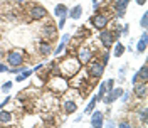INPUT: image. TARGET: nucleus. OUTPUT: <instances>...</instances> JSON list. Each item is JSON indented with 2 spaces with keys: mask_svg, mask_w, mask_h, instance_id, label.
Segmentation results:
<instances>
[{
  "mask_svg": "<svg viewBox=\"0 0 148 128\" xmlns=\"http://www.w3.org/2000/svg\"><path fill=\"white\" fill-rule=\"evenodd\" d=\"M79 69H81V63L77 61V59H74V57H67L64 59L61 66H59V73H62L64 76H76V74L79 73Z\"/></svg>",
  "mask_w": 148,
  "mask_h": 128,
  "instance_id": "1",
  "label": "nucleus"
},
{
  "mask_svg": "<svg viewBox=\"0 0 148 128\" xmlns=\"http://www.w3.org/2000/svg\"><path fill=\"white\" fill-rule=\"evenodd\" d=\"M25 63V56H24V51L20 49H14L7 54V64L10 67H15V66H22Z\"/></svg>",
  "mask_w": 148,
  "mask_h": 128,
  "instance_id": "2",
  "label": "nucleus"
},
{
  "mask_svg": "<svg viewBox=\"0 0 148 128\" xmlns=\"http://www.w3.org/2000/svg\"><path fill=\"white\" fill-rule=\"evenodd\" d=\"M104 64L101 61H98V59H91L89 63H88V73L91 78H101L103 73H104Z\"/></svg>",
  "mask_w": 148,
  "mask_h": 128,
  "instance_id": "3",
  "label": "nucleus"
},
{
  "mask_svg": "<svg viewBox=\"0 0 148 128\" xmlns=\"http://www.w3.org/2000/svg\"><path fill=\"white\" fill-rule=\"evenodd\" d=\"M99 42H101V46L106 49V51H110L113 44H114V37H113V32H111V29H101V32H99Z\"/></svg>",
  "mask_w": 148,
  "mask_h": 128,
  "instance_id": "4",
  "label": "nucleus"
},
{
  "mask_svg": "<svg viewBox=\"0 0 148 128\" xmlns=\"http://www.w3.org/2000/svg\"><path fill=\"white\" fill-rule=\"evenodd\" d=\"M108 22H110V17H108L106 14H99V12H96V14L91 17L92 27H96L98 30L106 29V27H108Z\"/></svg>",
  "mask_w": 148,
  "mask_h": 128,
  "instance_id": "5",
  "label": "nucleus"
},
{
  "mask_svg": "<svg viewBox=\"0 0 148 128\" xmlns=\"http://www.w3.org/2000/svg\"><path fill=\"white\" fill-rule=\"evenodd\" d=\"M29 15L32 20H42L47 17V9L44 5H32L29 9Z\"/></svg>",
  "mask_w": 148,
  "mask_h": 128,
  "instance_id": "6",
  "label": "nucleus"
},
{
  "mask_svg": "<svg viewBox=\"0 0 148 128\" xmlns=\"http://www.w3.org/2000/svg\"><path fill=\"white\" fill-rule=\"evenodd\" d=\"M76 59L81 64H88L92 59V51L88 46H81L77 49V57H76Z\"/></svg>",
  "mask_w": 148,
  "mask_h": 128,
  "instance_id": "7",
  "label": "nucleus"
},
{
  "mask_svg": "<svg viewBox=\"0 0 148 128\" xmlns=\"http://www.w3.org/2000/svg\"><path fill=\"white\" fill-rule=\"evenodd\" d=\"M131 0H114V3H113V9L116 12V17L121 19L125 14H126V9H128V3Z\"/></svg>",
  "mask_w": 148,
  "mask_h": 128,
  "instance_id": "8",
  "label": "nucleus"
},
{
  "mask_svg": "<svg viewBox=\"0 0 148 128\" xmlns=\"http://www.w3.org/2000/svg\"><path fill=\"white\" fill-rule=\"evenodd\" d=\"M147 91H148V84L147 81H143V83H135L133 84V93L136 94V98H140V100H145L147 98Z\"/></svg>",
  "mask_w": 148,
  "mask_h": 128,
  "instance_id": "9",
  "label": "nucleus"
},
{
  "mask_svg": "<svg viewBox=\"0 0 148 128\" xmlns=\"http://www.w3.org/2000/svg\"><path fill=\"white\" fill-rule=\"evenodd\" d=\"M103 125H104V116H103V111L92 110L91 111V127L101 128Z\"/></svg>",
  "mask_w": 148,
  "mask_h": 128,
  "instance_id": "10",
  "label": "nucleus"
},
{
  "mask_svg": "<svg viewBox=\"0 0 148 128\" xmlns=\"http://www.w3.org/2000/svg\"><path fill=\"white\" fill-rule=\"evenodd\" d=\"M40 34H42L44 39H52V37L57 36V27H56L54 24H46L40 29Z\"/></svg>",
  "mask_w": 148,
  "mask_h": 128,
  "instance_id": "11",
  "label": "nucleus"
},
{
  "mask_svg": "<svg viewBox=\"0 0 148 128\" xmlns=\"http://www.w3.org/2000/svg\"><path fill=\"white\" fill-rule=\"evenodd\" d=\"M71 37H73L71 34H64V36H62V39H61V42H59V46L56 47V51H52V52H54L56 56L62 54V52L66 51V47H67V44L71 42Z\"/></svg>",
  "mask_w": 148,
  "mask_h": 128,
  "instance_id": "12",
  "label": "nucleus"
},
{
  "mask_svg": "<svg viewBox=\"0 0 148 128\" xmlns=\"http://www.w3.org/2000/svg\"><path fill=\"white\" fill-rule=\"evenodd\" d=\"M37 51H39V54L40 56H51L54 49H52V44H51V42H47V41H40L39 46H37Z\"/></svg>",
  "mask_w": 148,
  "mask_h": 128,
  "instance_id": "13",
  "label": "nucleus"
},
{
  "mask_svg": "<svg viewBox=\"0 0 148 128\" xmlns=\"http://www.w3.org/2000/svg\"><path fill=\"white\" fill-rule=\"evenodd\" d=\"M62 108H64V113L71 115V113H76V110H77V103L69 98V100H64V103H62Z\"/></svg>",
  "mask_w": 148,
  "mask_h": 128,
  "instance_id": "14",
  "label": "nucleus"
},
{
  "mask_svg": "<svg viewBox=\"0 0 148 128\" xmlns=\"http://www.w3.org/2000/svg\"><path fill=\"white\" fill-rule=\"evenodd\" d=\"M147 29H143V32H141V37H140L138 44H136V52H145L147 51Z\"/></svg>",
  "mask_w": 148,
  "mask_h": 128,
  "instance_id": "15",
  "label": "nucleus"
},
{
  "mask_svg": "<svg viewBox=\"0 0 148 128\" xmlns=\"http://www.w3.org/2000/svg\"><path fill=\"white\" fill-rule=\"evenodd\" d=\"M67 15H69L71 19H74V20L81 19V15H83V5H74L73 9H69Z\"/></svg>",
  "mask_w": 148,
  "mask_h": 128,
  "instance_id": "16",
  "label": "nucleus"
},
{
  "mask_svg": "<svg viewBox=\"0 0 148 128\" xmlns=\"http://www.w3.org/2000/svg\"><path fill=\"white\" fill-rule=\"evenodd\" d=\"M67 12H69V7L64 5V3H57V5L54 7V15L57 19L62 17V15H67Z\"/></svg>",
  "mask_w": 148,
  "mask_h": 128,
  "instance_id": "17",
  "label": "nucleus"
},
{
  "mask_svg": "<svg viewBox=\"0 0 148 128\" xmlns=\"http://www.w3.org/2000/svg\"><path fill=\"white\" fill-rule=\"evenodd\" d=\"M113 47H114V49H113V56H114V57H121V56L126 52V47L123 46V42H114Z\"/></svg>",
  "mask_w": 148,
  "mask_h": 128,
  "instance_id": "18",
  "label": "nucleus"
},
{
  "mask_svg": "<svg viewBox=\"0 0 148 128\" xmlns=\"http://www.w3.org/2000/svg\"><path fill=\"white\" fill-rule=\"evenodd\" d=\"M98 101H101V98H99L98 94H94V96L91 98V101L86 105V108H84V113H91V111L96 108V103H98Z\"/></svg>",
  "mask_w": 148,
  "mask_h": 128,
  "instance_id": "19",
  "label": "nucleus"
},
{
  "mask_svg": "<svg viewBox=\"0 0 148 128\" xmlns=\"http://www.w3.org/2000/svg\"><path fill=\"white\" fill-rule=\"evenodd\" d=\"M12 121V113L7 110H0V123H10Z\"/></svg>",
  "mask_w": 148,
  "mask_h": 128,
  "instance_id": "20",
  "label": "nucleus"
},
{
  "mask_svg": "<svg viewBox=\"0 0 148 128\" xmlns=\"http://www.w3.org/2000/svg\"><path fill=\"white\" fill-rule=\"evenodd\" d=\"M34 74V69H24L22 71V74H17V78H15V81H24V79H27L29 76H32Z\"/></svg>",
  "mask_w": 148,
  "mask_h": 128,
  "instance_id": "21",
  "label": "nucleus"
},
{
  "mask_svg": "<svg viewBox=\"0 0 148 128\" xmlns=\"http://www.w3.org/2000/svg\"><path fill=\"white\" fill-rule=\"evenodd\" d=\"M138 79H141V81H148V74H147V63L143 64L141 67H140V71L138 73Z\"/></svg>",
  "mask_w": 148,
  "mask_h": 128,
  "instance_id": "22",
  "label": "nucleus"
},
{
  "mask_svg": "<svg viewBox=\"0 0 148 128\" xmlns=\"http://www.w3.org/2000/svg\"><path fill=\"white\" fill-rule=\"evenodd\" d=\"M136 113H138V118H140V121H141V123H143V125H147V108H141V110H138L136 111Z\"/></svg>",
  "mask_w": 148,
  "mask_h": 128,
  "instance_id": "23",
  "label": "nucleus"
},
{
  "mask_svg": "<svg viewBox=\"0 0 148 128\" xmlns=\"http://www.w3.org/2000/svg\"><path fill=\"white\" fill-rule=\"evenodd\" d=\"M24 69H27V67H25V66L22 64V66H15V67H12V69L9 67V73H12V74H18V73H22Z\"/></svg>",
  "mask_w": 148,
  "mask_h": 128,
  "instance_id": "24",
  "label": "nucleus"
},
{
  "mask_svg": "<svg viewBox=\"0 0 148 128\" xmlns=\"http://www.w3.org/2000/svg\"><path fill=\"white\" fill-rule=\"evenodd\" d=\"M12 86H14L12 81H5L3 84H2V93H9L10 89H12Z\"/></svg>",
  "mask_w": 148,
  "mask_h": 128,
  "instance_id": "25",
  "label": "nucleus"
},
{
  "mask_svg": "<svg viewBox=\"0 0 148 128\" xmlns=\"http://www.w3.org/2000/svg\"><path fill=\"white\" fill-rule=\"evenodd\" d=\"M99 61H101V63L104 64V66L110 63V52H108L106 49H104V52H103V56H101V59H99Z\"/></svg>",
  "mask_w": 148,
  "mask_h": 128,
  "instance_id": "26",
  "label": "nucleus"
},
{
  "mask_svg": "<svg viewBox=\"0 0 148 128\" xmlns=\"http://www.w3.org/2000/svg\"><path fill=\"white\" fill-rule=\"evenodd\" d=\"M140 25H141L143 29H147V27H148V15H147V14H143V15H141V20H140Z\"/></svg>",
  "mask_w": 148,
  "mask_h": 128,
  "instance_id": "27",
  "label": "nucleus"
},
{
  "mask_svg": "<svg viewBox=\"0 0 148 128\" xmlns=\"http://www.w3.org/2000/svg\"><path fill=\"white\" fill-rule=\"evenodd\" d=\"M104 93H106V83H101V84H99V89H98V96L103 98V96H104Z\"/></svg>",
  "mask_w": 148,
  "mask_h": 128,
  "instance_id": "28",
  "label": "nucleus"
},
{
  "mask_svg": "<svg viewBox=\"0 0 148 128\" xmlns=\"http://www.w3.org/2000/svg\"><path fill=\"white\" fill-rule=\"evenodd\" d=\"M126 69H128V66H123V67H120V71H118V74H120V79H121V81L125 79V74H126Z\"/></svg>",
  "mask_w": 148,
  "mask_h": 128,
  "instance_id": "29",
  "label": "nucleus"
},
{
  "mask_svg": "<svg viewBox=\"0 0 148 128\" xmlns=\"http://www.w3.org/2000/svg\"><path fill=\"white\" fill-rule=\"evenodd\" d=\"M104 83H106V91H111L114 88V79H108V81H104Z\"/></svg>",
  "mask_w": 148,
  "mask_h": 128,
  "instance_id": "30",
  "label": "nucleus"
},
{
  "mask_svg": "<svg viewBox=\"0 0 148 128\" xmlns=\"http://www.w3.org/2000/svg\"><path fill=\"white\" fill-rule=\"evenodd\" d=\"M66 19H67V15H62V17H59V25H57V29H62L66 25Z\"/></svg>",
  "mask_w": 148,
  "mask_h": 128,
  "instance_id": "31",
  "label": "nucleus"
},
{
  "mask_svg": "<svg viewBox=\"0 0 148 128\" xmlns=\"http://www.w3.org/2000/svg\"><path fill=\"white\" fill-rule=\"evenodd\" d=\"M120 98H121V101H123V103H128V101H130V93L128 91H123V94H121Z\"/></svg>",
  "mask_w": 148,
  "mask_h": 128,
  "instance_id": "32",
  "label": "nucleus"
},
{
  "mask_svg": "<svg viewBox=\"0 0 148 128\" xmlns=\"http://www.w3.org/2000/svg\"><path fill=\"white\" fill-rule=\"evenodd\" d=\"M2 73H9V64L0 63V74H2Z\"/></svg>",
  "mask_w": 148,
  "mask_h": 128,
  "instance_id": "33",
  "label": "nucleus"
},
{
  "mask_svg": "<svg viewBox=\"0 0 148 128\" xmlns=\"http://www.w3.org/2000/svg\"><path fill=\"white\" fill-rule=\"evenodd\" d=\"M10 100H12V98H10V96H7V98H5V100L2 101V103H0V110H2V108H3V106H5V105H9V103H10Z\"/></svg>",
  "mask_w": 148,
  "mask_h": 128,
  "instance_id": "34",
  "label": "nucleus"
},
{
  "mask_svg": "<svg viewBox=\"0 0 148 128\" xmlns=\"http://www.w3.org/2000/svg\"><path fill=\"white\" fill-rule=\"evenodd\" d=\"M92 9H94V12L99 10V0H92Z\"/></svg>",
  "mask_w": 148,
  "mask_h": 128,
  "instance_id": "35",
  "label": "nucleus"
},
{
  "mask_svg": "<svg viewBox=\"0 0 148 128\" xmlns=\"http://www.w3.org/2000/svg\"><path fill=\"white\" fill-rule=\"evenodd\" d=\"M118 127H120V128H130L131 125H130L128 121H120V123H118Z\"/></svg>",
  "mask_w": 148,
  "mask_h": 128,
  "instance_id": "36",
  "label": "nucleus"
},
{
  "mask_svg": "<svg viewBox=\"0 0 148 128\" xmlns=\"http://www.w3.org/2000/svg\"><path fill=\"white\" fill-rule=\"evenodd\" d=\"M135 83H138V74L136 73L133 74V78H131V84H135Z\"/></svg>",
  "mask_w": 148,
  "mask_h": 128,
  "instance_id": "37",
  "label": "nucleus"
},
{
  "mask_svg": "<svg viewBox=\"0 0 148 128\" xmlns=\"http://www.w3.org/2000/svg\"><path fill=\"white\" fill-rule=\"evenodd\" d=\"M83 116H84V113H83V115H77V116L74 118V121H81V120H83Z\"/></svg>",
  "mask_w": 148,
  "mask_h": 128,
  "instance_id": "38",
  "label": "nucleus"
},
{
  "mask_svg": "<svg viewBox=\"0 0 148 128\" xmlns=\"http://www.w3.org/2000/svg\"><path fill=\"white\" fill-rule=\"evenodd\" d=\"M147 3V0H136V5H145Z\"/></svg>",
  "mask_w": 148,
  "mask_h": 128,
  "instance_id": "39",
  "label": "nucleus"
}]
</instances>
